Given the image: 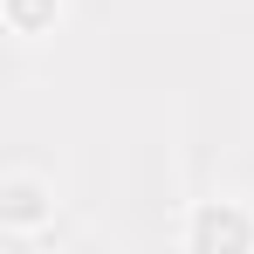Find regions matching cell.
Listing matches in <instances>:
<instances>
[{
  "mask_svg": "<svg viewBox=\"0 0 254 254\" xmlns=\"http://www.w3.org/2000/svg\"><path fill=\"white\" fill-rule=\"evenodd\" d=\"M186 241H192V248H254V206H241V199H206V206L192 213Z\"/></svg>",
  "mask_w": 254,
  "mask_h": 254,
  "instance_id": "obj_1",
  "label": "cell"
},
{
  "mask_svg": "<svg viewBox=\"0 0 254 254\" xmlns=\"http://www.w3.org/2000/svg\"><path fill=\"white\" fill-rule=\"evenodd\" d=\"M48 192H42V179H28V172H7V179H0V234H7V241H21V234H28V227H35V220H48Z\"/></svg>",
  "mask_w": 254,
  "mask_h": 254,
  "instance_id": "obj_2",
  "label": "cell"
},
{
  "mask_svg": "<svg viewBox=\"0 0 254 254\" xmlns=\"http://www.w3.org/2000/svg\"><path fill=\"white\" fill-rule=\"evenodd\" d=\"M55 21V0H7V28L14 35H42Z\"/></svg>",
  "mask_w": 254,
  "mask_h": 254,
  "instance_id": "obj_3",
  "label": "cell"
}]
</instances>
